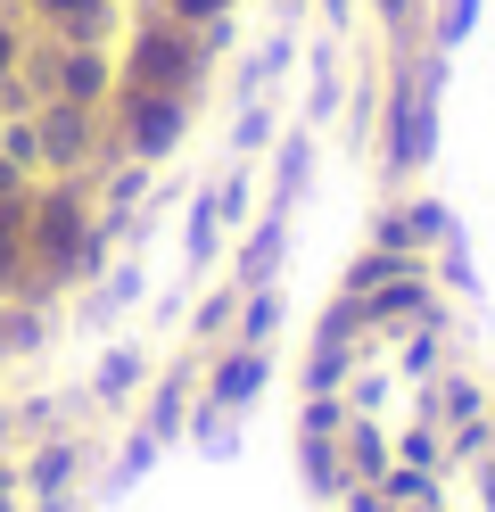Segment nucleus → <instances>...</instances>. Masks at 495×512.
Masks as SVG:
<instances>
[{"instance_id": "nucleus-1", "label": "nucleus", "mask_w": 495, "mask_h": 512, "mask_svg": "<svg viewBox=\"0 0 495 512\" xmlns=\"http://www.w3.org/2000/svg\"><path fill=\"white\" fill-rule=\"evenodd\" d=\"M91 471V438L75 430H50V438H33L25 455H17V496L25 512H75V479Z\"/></svg>"}, {"instance_id": "nucleus-2", "label": "nucleus", "mask_w": 495, "mask_h": 512, "mask_svg": "<svg viewBox=\"0 0 495 512\" xmlns=\"http://www.w3.org/2000/svg\"><path fill=\"white\" fill-rule=\"evenodd\" d=\"M264 389H273V347H240V339H223L207 364H198V397L223 405V413H248Z\"/></svg>"}, {"instance_id": "nucleus-3", "label": "nucleus", "mask_w": 495, "mask_h": 512, "mask_svg": "<svg viewBox=\"0 0 495 512\" xmlns=\"http://www.w3.org/2000/svg\"><path fill=\"white\" fill-rule=\"evenodd\" d=\"M190 405H198V364H174V372H149V389H141V430L157 446H174L190 430Z\"/></svg>"}, {"instance_id": "nucleus-4", "label": "nucleus", "mask_w": 495, "mask_h": 512, "mask_svg": "<svg viewBox=\"0 0 495 512\" xmlns=\"http://www.w3.org/2000/svg\"><path fill=\"white\" fill-rule=\"evenodd\" d=\"M141 389H149V356L132 339H116V347H99V364H91V380H83V397L99 405V413H132L141 405Z\"/></svg>"}, {"instance_id": "nucleus-5", "label": "nucleus", "mask_w": 495, "mask_h": 512, "mask_svg": "<svg viewBox=\"0 0 495 512\" xmlns=\"http://www.w3.org/2000/svg\"><path fill=\"white\" fill-rule=\"evenodd\" d=\"M413 413H421V422H438V430L479 422V413H487V389H479L471 372H429V380H413Z\"/></svg>"}, {"instance_id": "nucleus-6", "label": "nucleus", "mask_w": 495, "mask_h": 512, "mask_svg": "<svg viewBox=\"0 0 495 512\" xmlns=\"http://www.w3.org/2000/svg\"><path fill=\"white\" fill-rule=\"evenodd\" d=\"M281 256H289V215L264 207V223L240 240V256H231V281H240V290H264V281H281Z\"/></svg>"}, {"instance_id": "nucleus-7", "label": "nucleus", "mask_w": 495, "mask_h": 512, "mask_svg": "<svg viewBox=\"0 0 495 512\" xmlns=\"http://www.w3.org/2000/svg\"><path fill=\"white\" fill-rule=\"evenodd\" d=\"M297 479L314 488V504H339V496L355 488V471H347V455H339V438H297Z\"/></svg>"}, {"instance_id": "nucleus-8", "label": "nucleus", "mask_w": 495, "mask_h": 512, "mask_svg": "<svg viewBox=\"0 0 495 512\" xmlns=\"http://www.w3.org/2000/svg\"><path fill=\"white\" fill-rule=\"evenodd\" d=\"M388 281H438V273H429L413 248H363L355 265H347V298H363V290H388Z\"/></svg>"}, {"instance_id": "nucleus-9", "label": "nucleus", "mask_w": 495, "mask_h": 512, "mask_svg": "<svg viewBox=\"0 0 495 512\" xmlns=\"http://www.w3.org/2000/svg\"><path fill=\"white\" fill-rule=\"evenodd\" d=\"M281 323H289L281 281H264V290H240V323H231V339H240V347H273Z\"/></svg>"}, {"instance_id": "nucleus-10", "label": "nucleus", "mask_w": 495, "mask_h": 512, "mask_svg": "<svg viewBox=\"0 0 495 512\" xmlns=\"http://www.w3.org/2000/svg\"><path fill=\"white\" fill-rule=\"evenodd\" d=\"M339 455L355 479H380L396 455H388V430H380V413H347V430H339Z\"/></svg>"}, {"instance_id": "nucleus-11", "label": "nucleus", "mask_w": 495, "mask_h": 512, "mask_svg": "<svg viewBox=\"0 0 495 512\" xmlns=\"http://www.w3.org/2000/svg\"><path fill=\"white\" fill-rule=\"evenodd\" d=\"M50 347V314L33 306V298H17V306H0V372H9L17 356H42Z\"/></svg>"}, {"instance_id": "nucleus-12", "label": "nucleus", "mask_w": 495, "mask_h": 512, "mask_svg": "<svg viewBox=\"0 0 495 512\" xmlns=\"http://www.w3.org/2000/svg\"><path fill=\"white\" fill-rule=\"evenodd\" d=\"M240 422H248V413H223V405H207V397H198L190 405V446H198V455H207V463H231V455H240Z\"/></svg>"}, {"instance_id": "nucleus-13", "label": "nucleus", "mask_w": 495, "mask_h": 512, "mask_svg": "<svg viewBox=\"0 0 495 512\" xmlns=\"http://www.w3.org/2000/svg\"><path fill=\"white\" fill-rule=\"evenodd\" d=\"M157 455H165V446H157L141 422H132V430L116 438V463H108V496H132V488H141V479L157 471Z\"/></svg>"}, {"instance_id": "nucleus-14", "label": "nucleus", "mask_w": 495, "mask_h": 512, "mask_svg": "<svg viewBox=\"0 0 495 512\" xmlns=\"http://www.w3.org/2000/svg\"><path fill=\"white\" fill-rule=\"evenodd\" d=\"M231 323H240V281H223L215 298H198V306L182 314V331H190L198 347H223V339H231Z\"/></svg>"}, {"instance_id": "nucleus-15", "label": "nucleus", "mask_w": 495, "mask_h": 512, "mask_svg": "<svg viewBox=\"0 0 495 512\" xmlns=\"http://www.w3.org/2000/svg\"><path fill=\"white\" fill-rule=\"evenodd\" d=\"M182 256H190L198 273H207L215 256H223V199H215V190H207V199L190 207V240H182Z\"/></svg>"}, {"instance_id": "nucleus-16", "label": "nucleus", "mask_w": 495, "mask_h": 512, "mask_svg": "<svg viewBox=\"0 0 495 512\" xmlns=\"http://www.w3.org/2000/svg\"><path fill=\"white\" fill-rule=\"evenodd\" d=\"M132 298H141V265H116L108 281H99V298H91V314H83V323H91V331H108L116 314H132Z\"/></svg>"}, {"instance_id": "nucleus-17", "label": "nucleus", "mask_w": 495, "mask_h": 512, "mask_svg": "<svg viewBox=\"0 0 495 512\" xmlns=\"http://www.w3.org/2000/svg\"><path fill=\"white\" fill-rule=\"evenodd\" d=\"M388 455H396V463H421V471H446V430L413 413V422L396 430V446H388Z\"/></svg>"}, {"instance_id": "nucleus-18", "label": "nucleus", "mask_w": 495, "mask_h": 512, "mask_svg": "<svg viewBox=\"0 0 495 512\" xmlns=\"http://www.w3.org/2000/svg\"><path fill=\"white\" fill-rule=\"evenodd\" d=\"M339 430H347V397H339V389L297 397V438H339Z\"/></svg>"}, {"instance_id": "nucleus-19", "label": "nucleus", "mask_w": 495, "mask_h": 512, "mask_svg": "<svg viewBox=\"0 0 495 512\" xmlns=\"http://www.w3.org/2000/svg\"><path fill=\"white\" fill-rule=\"evenodd\" d=\"M306 174H314V149H306V141H281V190H273V207H281V215H289L297 190H306Z\"/></svg>"}, {"instance_id": "nucleus-20", "label": "nucleus", "mask_w": 495, "mask_h": 512, "mask_svg": "<svg viewBox=\"0 0 495 512\" xmlns=\"http://www.w3.org/2000/svg\"><path fill=\"white\" fill-rule=\"evenodd\" d=\"M438 273H446V290H462V298L479 290V273H471V256H462V232H454V240H438Z\"/></svg>"}, {"instance_id": "nucleus-21", "label": "nucleus", "mask_w": 495, "mask_h": 512, "mask_svg": "<svg viewBox=\"0 0 495 512\" xmlns=\"http://www.w3.org/2000/svg\"><path fill=\"white\" fill-rule=\"evenodd\" d=\"M339 512H396V504H388V496L372 488V479H355V488L339 496Z\"/></svg>"}, {"instance_id": "nucleus-22", "label": "nucleus", "mask_w": 495, "mask_h": 512, "mask_svg": "<svg viewBox=\"0 0 495 512\" xmlns=\"http://www.w3.org/2000/svg\"><path fill=\"white\" fill-rule=\"evenodd\" d=\"M231 141H240V149H264V141H273V116H264V108H248V116H240V133H231Z\"/></svg>"}, {"instance_id": "nucleus-23", "label": "nucleus", "mask_w": 495, "mask_h": 512, "mask_svg": "<svg viewBox=\"0 0 495 512\" xmlns=\"http://www.w3.org/2000/svg\"><path fill=\"white\" fill-rule=\"evenodd\" d=\"M471 9H479V0H446V42L462 34V25H471Z\"/></svg>"}, {"instance_id": "nucleus-24", "label": "nucleus", "mask_w": 495, "mask_h": 512, "mask_svg": "<svg viewBox=\"0 0 495 512\" xmlns=\"http://www.w3.org/2000/svg\"><path fill=\"white\" fill-rule=\"evenodd\" d=\"M0 446H17V413L9 405H0Z\"/></svg>"}, {"instance_id": "nucleus-25", "label": "nucleus", "mask_w": 495, "mask_h": 512, "mask_svg": "<svg viewBox=\"0 0 495 512\" xmlns=\"http://www.w3.org/2000/svg\"><path fill=\"white\" fill-rule=\"evenodd\" d=\"M9 190H17V174H9V166H0V199H9Z\"/></svg>"}, {"instance_id": "nucleus-26", "label": "nucleus", "mask_w": 495, "mask_h": 512, "mask_svg": "<svg viewBox=\"0 0 495 512\" xmlns=\"http://www.w3.org/2000/svg\"><path fill=\"white\" fill-rule=\"evenodd\" d=\"M380 9H388V17H405V0H380Z\"/></svg>"}, {"instance_id": "nucleus-27", "label": "nucleus", "mask_w": 495, "mask_h": 512, "mask_svg": "<svg viewBox=\"0 0 495 512\" xmlns=\"http://www.w3.org/2000/svg\"><path fill=\"white\" fill-rule=\"evenodd\" d=\"M0 67H9V34H0Z\"/></svg>"}, {"instance_id": "nucleus-28", "label": "nucleus", "mask_w": 495, "mask_h": 512, "mask_svg": "<svg viewBox=\"0 0 495 512\" xmlns=\"http://www.w3.org/2000/svg\"><path fill=\"white\" fill-rule=\"evenodd\" d=\"M446 512H454V504H446Z\"/></svg>"}, {"instance_id": "nucleus-29", "label": "nucleus", "mask_w": 495, "mask_h": 512, "mask_svg": "<svg viewBox=\"0 0 495 512\" xmlns=\"http://www.w3.org/2000/svg\"><path fill=\"white\" fill-rule=\"evenodd\" d=\"M75 512H83V504H75Z\"/></svg>"}]
</instances>
